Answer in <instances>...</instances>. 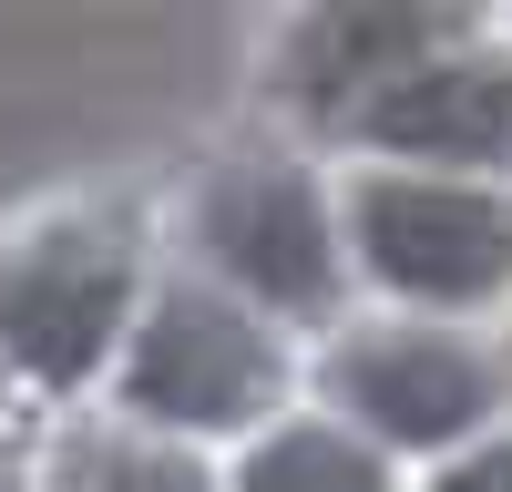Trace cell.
I'll use <instances>...</instances> for the list:
<instances>
[{
	"instance_id": "1",
	"label": "cell",
	"mask_w": 512,
	"mask_h": 492,
	"mask_svg": "<svg viewBox=\"0 0 512 492\" xmlns=\"http://www.w3.org/2000/svg\"><path fill=\"white\" fill-rule=\"evenodd\" d=\"M123 287H134L123 226H93V216L31 226L0 257V349L41 380H82L123 328Z\"/></svg>"
},
{
	"instance_id": "2",
	"label": "cell",
	"mask_w": 512,
	"mask_h": 492,
	"mask_svg": "<svg viewBox=\"0 0 512 492\" xmlns=\"http://www.w3.org/2000/svg\"><path fill=\"white\" fill-rule=\"evenodd\" d=\"M287 359L256 318H236L226 298H195V287H175L144 339H134V410H154V421H185V431H236L256 421V410L277 400Z\"/></svg>"
},
{
	"instance_id": "3",
	"label": "cell",
	"mask_w": 512,
	"mask_h": 492,
	"mask_svg": "<svg viewBox=\"0 0 512 492\" xmlns=\"http://www.w3.org/2000/svg\"><path fill=\"white\" fill-rule=\"evenodd\" d=\"M359 257L410 298L472 308L512 277V205L472 185H431V175H379L359 185Z\"/></svg>"
},
{
	"instance_id": "4",
	"label": "cell",
	"mask_w": 512,
	"mask_h": 492,
	"mask_svg": "<svg viewBox=\"0 0 512 492\" xmlns=\"http://www.w3.org/2000/svg\"><path fill=\"white\" fill-rule=\"evenodd\" d=\"M205 246H216V267L236 287H256L267 308H328L338 298V236L318 216L308 175H287V164H236V175L205 185L195 205Z\"/></svg>"
},
{
	"instance_id": "5",
	"label": "cell",
	"mask_w": 512,
	"mask_h": 492,
	"mask_svg": "<svg viewBox=\"0 0 512 492\" xmlns=\"http://www.w3.org/2000/svg\"><path fill=\"white\" fill-rule=\"evenodd\" d=\"M338 390L390 441H451V431H472L492 410V369L461 339H441V328H390V339L338 349Z\"/></svg>"
},
{
	"instance_id": "6",
	"label": "cell",
	"mask_w": 512,
	"mask_h": 492,
	"mask_svg": "<svg viewBox=\"0 0 512 492\" xmlns=\"http://www.w3.org/2000/svg\"><path fill=\"white\" fill-rule=\"evenodd\" d=\"M359 134L441 164H512V62H410L359 103Z\"/></svg>"
},
{
	"instance_id": "7",
	"label": "cell",
	"mask_w": 512,
	"mask_h": 492,
	"mask_svg": "<svg viewBox=\"0 0 512 492\" xmlns=\"http://www.w3.org/2000/svg\"><path fill=\"white\" fill-rule=\"evenodd\" d=\"M441 41V21L431 11H328L318 31H308V62H297V82H308L318 103H338L349 82H369L379 62H400V52H431ZM410 72V62H400Z\"/></svg>"
},
{
	"instance_id": "8",
	"label": "cell",
	"mask_w": 512,
	"mask_h": 492,
	"mask_svg": "<svg viewBox=\"0 0 512 492\" xmlns=\"http://www.w3.org/2000/svg\"><path fill=\"white\" fill-rule=\"evenodd\" d=\"M236 492H390L379 482V462L359 441H338V431H277V441H256V462Z\"/></svg>"
},
{
	"instance_id": "9",
	"label": "cell",
	"mask_w": 512,
	"mask_h": 492,
	"mask_svg": "<svg viewBox=\"0 0 512 492\" xmlns=\"http://www.w3.org/2000/svg\"><path fill=\"white\" fill-rule=\"evenodd\" d=\"M52 492H195V472H185V462H164V451L82 441L72 462H62V482H52Z\"/></svg>"
},
{
	"instance_id": "10",
	"label": "cell",
	"mask_w": 512,
	"mask_h": 492,
	"mask_svg": "<svg viewBox=\"0 0 512 492\" xmlns=\"http://www.w3.org/2000/svg\"><path fill=\"white\" fill-rule=\"evenodd\" d=\"M431 492H512V441H502V451H482V462H461V472H441Z\"/></svg>"
}]
</instances>
